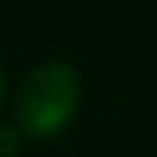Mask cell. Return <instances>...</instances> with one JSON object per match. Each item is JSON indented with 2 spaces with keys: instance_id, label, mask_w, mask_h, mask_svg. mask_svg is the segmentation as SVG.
Here are the masks:
<instances>
[{
  "instance_id": "6da1fadb",
  "label": "cell",
  "mask_w": 157,
  "mask_h": 157,
  "mask_svg": "<svg viewBox=\"0 0 157 157\" xmlns=\"http://www.w3.org/2000/svg\"><path fill=\"white\" fill-rule=\"evenodd\" d=\"M80 90V74L67 61H48L32 67L16 93V125L32 138L58 135L74 119Z\"/></svg>"
},
{
  "instance_id": "7a4b0ae2",
  "label": "cell",
  "mask_w": 157,
  "mask_h": 157,
  "mask_svg": "<svg viewBox=\"0 0 157 157\" xmlns=\"http://www.w3.org/2000/svg\"><path fill=\"white\" fill-rule=\"evenodd\" d=\"M19 151V128L0 125V157H16Z\"/></svg>"
},
{
  "instance_id": "3957f363",
  "label": "cell",
  "mask_w": 157,
  "mask_h": 157,
  "mask_svg": "<svg viewBox=\"0 0 157 157\" xmlns=\"http://www.w3.org/2000/svg\"><path fill=\"white\" fill-rule=\"evenodd\" d=\"M0 103H3V74H0Z\"/></svg>"
}]
</instances>
